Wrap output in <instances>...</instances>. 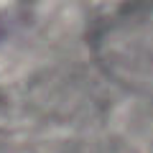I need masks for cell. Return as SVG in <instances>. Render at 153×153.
<instances>
[{
	"label": "cell",
	"instance_id": "obj_1",
	"mask_svg": "<svg viewBox=\"0 0 153 153\" xmlns=\"http://www.w3.org/2000/svg\"><path fill=\"white\" fill-rule=\"evenodd\" d=\"M97 59L117 82L153 92V3L110 21L97 36Z\"/></svg>",
	"mask_w": 153,
	"mask_h": 153
}]
</instances>
